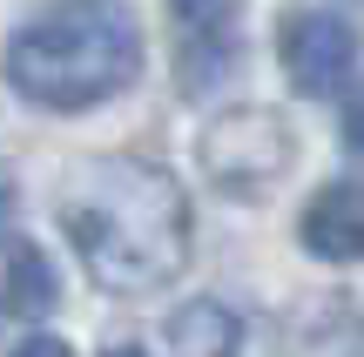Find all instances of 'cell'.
Segmentation results:
<instances>
[{
    "label": "cell",
    "mask_w": 364,
    "mask_h": 357,
    "mask_svg": "<svg viewBox=\"0 0 364 357\" xmlns=\"http://www.w3.org/2000/svg\"><path fill=\"white\" fill-rule=\"evenodd\" d=\"M61 229L88 277L115 297H149L189 263V196L149 155H95L61 196Z\"/></svg>",
    "instance_id": "cell-1"
},
{
    "label": "cell",
    "mask_w": 364,
    "mask_h": 357,
    "mask_svg": "<svg viewBox=\"0 0 364 357\" xmlns=\"http://www.w3.org/2000/svg\"><path fill=\"white\" fill-rule=\"evenodd\" d=\"M142 75V27L122 0H61L7 40V81L41 108H95Z\"/></svg>",
    "instance_id": "cell-2"
},
{
    "label": "cell",
    "mask_w": 364,
    "mask_h": 357,
    "mask_svg": "<svg viewBox=\"0 0 364 357\" xmlns=\"http://www.w3.org/2000/svg\"><path fill=\"white\" fill-rule=\"evenodd\" d=\"M203 175L223 196H263L270 182H284L297 162V135L277 108H230L203 128Z\"/></svg>",
    "instance_id": "cell-3"
},
{
    "label": "cell",
    "mask_w": 364,
    "mask_h": 357,
    "mask_svg": "<svg viewBox=\"0 0 364 357\" xmlns=\"http://www.w3.org/2000/svg\"><path fill=\"white\" fill-rule=\"evenodd\" d=\"M277 61H284V81L297 94H331L358 67V34L331 7H290L277 21Z\"/></svg>",
    "instance_id": "cell-4"
},
{
    "label": "cell",
    "mask_w": 364,
    "mask_h": 357,
    "mask_svg": "<svg viewBox=\"0 0 364 357\" xmlns=\"http://www.w3.org/2000/svg\"><path fill=\"white\" fill-rule=\"evenodd\" d=\"M169 27H176V81H182V94H209L236 67L243 0H169Z\"/></svg>",
    "instance_id": "cell-5"
},
{
    "label": "cell",
    "mask_w": 364,
    "mask_h": 357,
    "mask_svg": "<svg viewBox=\"0 0 364 357\" xmlns=\"http://www.w3.org/2000/svg\"><path fill=\"white\" fill-rule=\"evenodd\" d=\"M304 250L317 263H364V182H324L311 202H304V223H297Z\"/></svg>",
    "instance_id": "cell-6"
},
{
    "label": "cell",
    "mask_w": 364,
    "mask_h": 357,
    "mask_svg": "<svg viewBox=\"0 0 364 357\" xmlns=\"http://www.w3.org/2000/svg\"><path fill=\"white\" fill-rule=\"evenodd\" d=\"M54 297H61L54 263L34 243H7V256H0V310H14V317H48Z\"/></svg>",
    "instance_id": "cell-7"
},
{
    "label": "cell",
    "mask_w": 364,
    "mask_h": 357,
    "mask_svg": "<svg viewBox=\"0 0 364 357\" xmlns=\"http://www.w3.org/2000/svg\"><path fill=\"white\" fill-rule=\"evenodd\" d=\"M176 357H230L236 344H243V324H236V310H223V304H182L176 317H169V337H162Z\"/></svg>",
    "instance_id": "cell-8"
},
{
    "label": "cell",
    "mask_w": 364,
    "mask_h": 357,
    "mask_svg": "<svg viewBox=\"0 0 364 357\" xmlns=\"http://www.w3.org/2000/svg\"><path fill=\"white\" fill-rule=\"evenodd\" d=\"M338 128H344V148H358V155H364V81L344 94V121H338Z\"/></svg>",
    "instance_id": "cell-9"
},
{
    "label": "cell",
    "mask_w": 364,
    "mask_h": 357,
    "mask_svg": "<svg viewBox=\"0 0 364 357\" xmlns=\"http://www.w3.org/2000/svg\"><path fill=\"white\" fill-rule=\"evenodd\" d=\"M21 351H34V357H68V344H61V337H27Z\"/></svg>",
    "instance_id": "cell-10"
},
{
    "label": "cell",
    "mask_w": 364,
    "mask_h": 357,
    "mask_svg": "<svg viewBox=\"0 0 364 357\" xmlns=\"http://www.w3.org/2000/svg\"><path fill=\"white\" fill-rule=\"evenodd\" d=\"M7 216H14V189L0 182V229H7Z\"/></svg>",
    "instance_id": "cell-11"
}]
</instances>
